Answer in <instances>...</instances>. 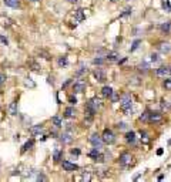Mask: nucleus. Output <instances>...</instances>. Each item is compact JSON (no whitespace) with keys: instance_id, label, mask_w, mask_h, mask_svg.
<instances>
[{"instance_id":"1","label":"nucleus","mask_w":171,"mask_h":182,"mask_svg":"<svg viewBox=\"0 0 171 182\" xmlns=\"http://www.w3.org/2000/svg\"><path fill=\"white\" fill-rule=\"evenodd\" d=\"M120 107H121V111H123L126 115H130L133 113V100H131V96L130 94H123L121 96V100H120Z\"/></svg>"},{"instance_id":"2","label":"nucleus","mask_w":171,"mask_h":182,"mask_svg":"<svg viewBox=\"0 0 171 182\" xmlns=\"http://www.w3.org/2000/svg\"><path fill=\"white\" fill-rule=\"evenodd\" d=\"M83 20H86V10L79 9V10L73 11V26H77L79 23H81Z\"/></svg>"},{"instance_id":"3","label":"nucleus","mask_w":171,"mask_h":182,"mask_svg":"<svg viewBox=\"0 0 171 182\" xmlns=\"http://www.w3.org/2000/svg\"><path fill=\"white\" fill-rule=\"evenodd\" d=\"M101 138H103V141H104V144H108V145L114 144V141H116V137H114L111 129H104Z\"/></svg>"},{"instance_id":"4","label":"nucleus","mask_w":171,"mask_h":182,"mask_svg":"<svg viewBox=\"0 0 171 182\" xmlns=\"http://www.w3.org/2000/svg\"><path fill=\"white\" fill-rule=\"evenodd\" d=\"M131 161H133V156L130 152H123L120 158H118V164L121 166H127L128 164H131Z\"/></svg>"},{"instance_id":"5","label":"nucleus","mask_w":171,"mask_h":182,"mask_svg":"<svg viewBox=\"0 0 171 182\" xmlns=\"http://www.w3.org/2000/svg\"><path fill=\"white\" fill-rule=\"evenodd\" d=\"M90 144L93 145V147H96V148H101V145L104 144V141H103V138L98 134H93L90 137Z\"/></svg>"},{"instance_id":"6","label":"nucleus","mask_w":171,"mask_h":182,"mask_svg":"<svg viewBox=\"0 0 171 182\" xmlns=\"http://www.w3.org/2000/svg\"><path fill=\"white\" fill-rule=\"evenodd\" d=\"M101 104H103V102H101V100H100V98L93 97L90 101H89V104H87V105H89V107H91L94 111H97V110H100V108H101Z\"/></svg>"},{"instance_id":"7","label":"nucleus","mask_w":171,"mask_h":182,"mask_svg":"<svg viewBox=\"0 0 171 182\" xmlns=\"http://www.w3.org/2000/svg\"><path fill=\"white\" fill-rule=\"evenodd\" d=\"M71 139H73V132H71V129H67L66 132H63V134L60 135V141H61L63 144H70Z\"/></svg>"},{"instance_id":"8","label":"nucleus","mask_w":171,"mask_h":182,"mask_svg":"<svg viewBox=\"0 0 171 182\" xmlns=\"http://www.w3.org/2000/svg\"><path fill=\"white\" fill-rule=\"evenodd\" d=\"M61 165H63V169L64 171H77L79 169V166L76 165V164H73V162H70V161H63L61 162Z\"/></svg>"},{"instance_id":"9","label":"nucleus","mask_w":171,"mask_h":182,"mask_svg":"<svg viewBox=\"0 0 171 182\" xmlns=\"http://www.w3.org/2000/svg\"><path fill=\"white\" fill-rule=\"evenodd\" d=\"M107 60L110 61V63H116V61H120V54L117 51H110V53L107 54Z\"/></svg>"},{"instance_id":"10","label":"nucleus","mask_w":171,"mask_h":182,"mask_svg":"<svg viewBox=\"0 0 171 182\" xmlns=\"http://www.w3.org/2000/svg\"><path fill=\"white\" fill-rule=\"evenodd\" d=\"M167 74H170V68L166 67V65H163V67L155 70V75H158V77H166Z\"/></svg>"},{"instance_id":"11","label":"nucleus","mask_w":171,"mask_h":182,"mask_svg":"<svg viewBox=\"0 0 171 182\" xmlns=\"http://www.w3.org/2000/svg\"><path fill=\"white\" fill-rule=\"evenodd\" d=\"M161 120H163V115L160 113H150V123H160Z\"/></svg>"},{"instance_id":"12","label":"nucleus","mask_w":171,"mask_h":182,"mask_svg":"<svg viewBox=\"0 0 171 182\" xmlns=\"http://www.w3.org/2000/svg\"><path fill=\"white\" fill-rule=\"evenodd\" d=\"M158 50H160L163 54H168L171 51L170 43H160V44H158Z\"/></svg>"},{"instance_id":"13","label":"nucleus","mask_w":171,"mask_h":182,"mask_svg":"<svg viewBox=\"0 0 171 182\" xmlns=\"http://www.w3.org/2000/svg\"><path fill=\"white\" fill-rule=\"evenodd\" d=\"M3 2H5V5L7 7H11V9L20 7V0H3Z\"/></svg>"},{"instance_id":"14","label":"nucleus","mask_w":171,"mask_h":182,"mask_svg":"<svg viewBox=\"0 0 171 182\" xmlns=\"http://www.w3.org/2000/svg\"><path fill=\"white\" fill-rule=\"evenodd\" d=\"M86 90V84L83 81H79V83H76L74 86H73V91L74 93H83Z\"/></svg>"},{"instance_id":"15","label":"nucleus","mask_w":171,"mask_h":182,"mask_svg":"<svg viewBox=\"0 0 171 182\" xmlns=\"http://www.w3.org/2000/svg\"><path fill=\"white\" fill-rule=\"evenodd\" d=\"M51 123H53V125L56 128H61V127H63V120H61L59 115H54V117L51 118Z\"/></svg>"},{"instance_id":"16","label":"nucleus","mask_w":171,"mask_h":182,"mask_svg":"<svg viewBox=\"0 0 171 182\" xmlns=\"http://www.w3.org/2000/svg\"><path fill=\"white\" fill-rule=\"evenodd\" d=\"M126 141H127L128 144H134L135 142V132L134 131H128L127 134H126Z\"/></svg>"},{"instance_id":"17","label":"nucleus","mask_w":171,"mask_h":182,"mask_svg":"<svg viewBox=\"0 0 171 182\" xmlns=\"http://www.w3.org/2000/svg\"><path fill=\"white\" fill-rule=\"evenodd\" d=\"M94 77L97 78V81H100V83H103L104 81V78H106V75H104V73H103V70H94Z\"/></svg>"},{"instance_id":"18","label":"nucleus","mask_w":171,"mask_h":182,"mask_svg":"<svg viewBox=\"0 0 171 182\" xmlns=\"http://www.w3.org/2000/svg\"><path fill=\"white\" fill-rule=\"evenodd\" d=\"M76 115V110L73 107H67L66 110H64V117L67 118H73Z\"/></svg>"},{"instance_id":"19","label":"nucleus","mask_w":171,"mask_h":182,"mask_svg":"<svg viewBox=\"0 0 171 182\" xmlns=\"http://www.w3.org/2000/svg\"><path fill=\"white\" fill-rule=\"evenodd\" d=\"M30 132L33 135H39L40 132H43V125H34V127H32L30 128Z\"/></svg>"},{"instance_id":"20","label":"nucleus","mask_w":171,"mask_h":182,"mask_svg":"<svg viewBox=\"0 0 171 182\" xmlns=\"http://www.w3.org/2000/svg\"><path fill=\"white\" fill-rule=\"evenodd\" d=\"M33 145H34V141L33 139H30V141H27L26 144L21 147V152H26V151H29L30 148H33Z\"/></svg>"},{"instance_id":"21","label":"nucleus","mask_w":171,"mask_h":182,"mask_svg":"<svg viewBox=\"0 0 171 182\" xmlns=\"http://www.w3.org/2000/svg\"><path fill=\"white\" fill-rule=\"evenodd\" d=\"M101 94H103L104 97H110V96H113V88H111V87H108V86L103 87Z\"/></svg>"},{"instance_id":"22","label":"nucleus","mask_w":171,"mask_h":182,"mask_svg":"<svg viewBox=\"0 0 171 182\" xmlns=\"http://www.w3.org/2000/svg\"><path fill=\"white\" fill-rule=\"evenodd\" d=\"M61 156H63V152L60 150H54L53 152V159L56 161V162H59V161H61Z\"/></svg>"},{"instance_id":"23","label":"nucleus","mask_w":171,"mask_h":182,"mask_svg":"<svg viewBox=\"0 0 171 182\" xmlns=\"http://www.w3.org/2000/svg\"><path fill=\"white\" fill-rule=\"evenodd\" d=\"M150 60H151V63H160V56L157 53H153L151 56H150Z\"/></svg>"},{"instance_id":"24","label":"nucleus","mask_w":171,"mask_h":182,"mask_svg":"<svg viewBox=\"0 0 171 182\" xmlns=\"http://www.w3.org/2000/svg\"><path fill=\"white\" fill-rule=\"evenodd\" d=\"M57 64H59V67H66L67 65V57H60Z\"/></svg>"},{"instance_id":"25","label":"nucleus","mask_w":171,"mask_h":182,"mask_svg":"<svg viewBox=\"0 0 171 182\" xmlns=\"http://www.w3.org/2000/svg\"><path fill=\"white\" fill-rule=\"evenodd\" d=\"M170 27H171V24L170 23H163L161 24V32H164V33H167V32H170Z\"/></svg>"},{"instance_id":"26","label":"nucleus","mask_w":171,"mask_h":182,"mask_svg":"<svg viewBox=\"0 0 171 182\" xmlns=\"http://www.w3.org/2000/svg\"><path fill=\"white\" fill-rule=\"evenodd\" d=\"M163 9H166L167 11H171V5H170V0H163Z\"/></svg>"},{"instance_id":"27","label":"nucleus","mask_w":171,"mask_h":182,"mask_svg":"<svg viewBox=\"0 0 171 182\" xmlns=\"http://www.w3.org/2000/svg\"><path fill=\"white\" fill-rule=\"evenodd\" d=\"M141 44V40H134L133 46H131V48H130V51H135L137 48H138V46Z\"/></svg>"},{"instance_id":"28","label":"nucleus","mask_w":171,"mask_h":182,"mask_svg":"<svg viewBox=\"0 0 171 182\" xmlns=\"http://www.w3.org/2000/svg\"><path fill=\"white\" fill-rule=\"evenodd\" d=\"M163 86H164L166 90H171V78H166L164 83H163Z\"/></svg>"},{"instance_id":"29","label":"nucleus","mask_w":171,"mask_h":182,"mask_svg":"<svg viewBox=\"0 0 171 182\" xmlns=\"http://www.w3.org/2000/svg\"><path fill=\"white\" fill-rule=\"evenodd\" d=\"M16 105H17L16 102H11V104H10V113H11V114H13V115H16V114H17V110H16Z\"/></svg>"},{"instance_id":"30","label":"nucleus","mask_w":171,"mask_h":182,"mask_svg":"<svg viewBox=\"0 0 171 182\" xmlns=\"http://www.w3.org/2000/svg\"><path fill=\"white\" fill-rule=\"evenodd\" d=\"M148 118H150V113L148 111H145V113L140 117V121H148Z\"/></svg>"},{"instance_id":"31","label":"nucleus","mask_w":171,"mask_h":182,"mask_svg":"<svg viewBox=\"0 0 171 182\" xmlns=\"http://www.w3.org/2000/svg\"><path fill=\"white\" fill-rule=\"evenodd\" d=\"M70 154H71V155H74V156H79L81 154V151L79 150V148H73V150L70 151Z\"/></svg>"},{"instance_id":"32","label":"nucleus","mask_w":171,"mask_h":182,"mask_svg":"<svg viewBox=\"0 0 171 182\" xmlns=\"http://www.w3.org/2000/svg\"><path fill=\"white\" fill-rule=\"evenodd\" d=\"M0 41L5 44V46H7V44H9V40H7V37H5L3 34H0Z\"/></svg>"},{"instance_id":"33","label":"nucleus","mask_w":171,"mask_h":182,"mask_svg":"<svg viewBox=\"0 0 171 182\" xmlns=\"http://www.w3.org/2000/svg\"><path fill=\"white\" fill-rule=\"evenodd\" d=\"M86 71H87V68H86L84 65H81V67H80V70H79V71H77V75H81V74H84Z\"/></svg>"},{"instance_id":"34","label":"nucleus","mask_w":171,"mask_h":182,"mask_svg":"<svg viewBox=\"0 0 171 182\" xmlns=\"http://www.w3.org/2000/svg\"><path fill=\"white\" fill-rule=\"evenodd\" d=\"M130 14H131V9H127L123 14H120V17H127V16H130Z\"/></svg>"},{"instance_id":"35","label":"nucleus","mask_w":171,"mask_h":182,"mask_svg":"<svg viewBox=\"0 0 171 182\" xmlns=\"http://www.w3.org/2000/svg\"><path fill=\"white\" fill-rule=\"evenodd\" d=\"M148 67H150V65H148V63H145V61H144V63H143V64H141V65H140V68H143V70H144V71H147V70H148ZM143 70H141V71H143Z\"/></svg>"},{"instance_id":"36","label":"nucleus","mask_w":171,"mask_h":182,"mask_svg":"<svg viewBox=\"0 0 171 182\" xmlns=\"http://www.w3.org/2000/svg\"><path fill=\"white\" fill-rule=\"evenodd\" d=\"M117 128H118V129H126V128H127V124L118 123V124H117Z\"/></svg>"},{"instance_id":"37","label":"nucleus","mask_w":171,"mask_h":182,"mask_svg":"<svg viewBox=\"0 0 171 182\" xmlns=\"http://www.w3.org/2000/svg\"><path fill=\"white\" fill-rule=\"evenodd\" d=\"M104 63V60L101 59V57H97V59H94V64H103Z\"/></svg>"},{"instance_id":"38","label":"nucleus","mask_w":171,"mask_h":182,"mask_svg":"<svg viewBox=\"0 0 171 182\" xmlns=\"http://www.w3.org/2000/svg\"><path fill=\"white\" fill-rule=\"evenodd\" d=\"M141 138H143L144 142H148V135L145 134V132H143V131H141Z\"/></svg>"},{"instance_id":"39","label":"nucleus","mask_w":171,"mask_h":182,"mask_svg":"<svg viewBox=\"0 0 171 182\" xmlns=\"http://www.w3.org/2000/svg\"><path fill=\"white\" fill-rule=\"evenodd\" d=\"M69 101H70V104H76V102H77V98H76L74 96H70L69 97Z\"/></svg>"},{"instance_id":"40","label":"nucleus","mask_w":171,"mask_h":182,"mask_svg":"<svg viewBox=\"0 0 171 182\" xmlns=\"http://www.w3.org/2000/svg\"><path fill=\"white\" fill-rule=\"evenodd\" d=\"M6 81V75L5 74H0V84H3Z\"/></svg>"},{"instance_id":"41","label":"nucleus","mask_w":171,"mask_h":182,"mask_svg":"<svg viewBox=\"0 0 171 182\" xmlns=\"http://www.w3.org/2000/svg\"><path fill=\"white\" fill-rule=\"evenodd\" d=\"M37 181H46V177L40 174V175H39V177H37Z\"/></svg>"},{"instance_id":"42","label":"nucleus","mask_w":171,"mask_h":182,"mask_svg":"<svg viewBox=\"0 0 171 182\" xmlns=\"http://www.w3.org/2000/svg\"><path fill=\"white\" fill-rule=\"evenodd\" d=\"M90 179H91L90 175H86V174H84V177H83V181H90Z\"/></svg>"},{"instance_id":"43","label":"nucleus","mask_w":171,"mask_h":182,"mask_svg":"<svg viewBox=\"0 0 171 182\" xmlns=\"http://www.w3.org/2000/svg\"><path fill=\"white\" fill-rule=\"evenodd\" d=\"M113 101H116V100H118V94H113Z\"/></svg>"},{"instance_id":"44","label":"nucleus","mask_w":171,"mask_h":182,"mask_svg":"<svg viewBox=\"0 0 171 182\" xmlns=\"http://www.w3.org/2000/svg\"><path fill=\"white\" fill-rule=\"evenodd\" d=\"M157 154H158V155H163V150H161V148H160V150L157 151Z\"/></svg>"},{"instance_id":"45","label":"nucleus","mask_w":171,"mask_h":182,"mask_svg":"<svg viewBox=\"0 0 171 182\" xmlns=\"http://www.w3.org/2000/svg\"><path fill=\"white\" fill-rule=\"evenodd\" d=\"M70 3H77V2H79V0H69Z\"/></svg>"},{"instance_id":"46","label":"nucleus","mask_w":171,"mask_h":182,"mask_svg":"<svg viewBox=\"0 0 171 182\" xmlns=\"http://www.w3.org/2000/svg\"><path fill=\"white\" fill-rule=\"evenodd\" d=\"M30 2H33V3H37V2H40V0H30Z\"/></svg>"},{"instance_id":"47","label":"nucleus","mask_w":171,"mask_h":182,"mask_svg":"<svg viewBox=\"0 0 171 182\" xmlns=\"http://www.w3.org/2000/svg\"><path fill=\"white\" fill-rule=\"evenodd\" d=\"M111 2H117V0H111Z\"/></svg>"},{"instance_id":"48","label":"nucleus","mask_w":171,"mask_h":182,"mask_svg":"<svg viewBox=\"0 0 171 182\" xmlns=\"http://www.w3.org/2000/svg\"><path fill=\"white\" fill-rule=\"evenodd\" d=\"M170 73H171V68H170Z\"/></svg>"}]
</instances>
